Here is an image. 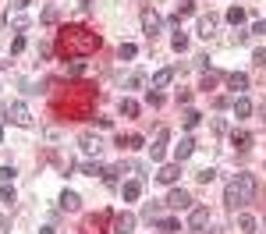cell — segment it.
<instances>
[{
  "mask_svg": "<svg viewBox=\"0 0 266 234\" xmlns=\"http://www.w3.org/2000/svg\"><path fill=\"white\" fill-rule=\"evenodd\" d=\"M142 82H145V78L135 71V75H128V82H124V85H128V89H142Z\"/></svg>",
  "mask_w": 266,
  "mask_h": 234,
  "instance_id": "f1b7e54d",
  "label": "cell"
},
{
  "mask_svg": "<svg viewBox=\"0 0 266 234\" xmlns=\"http://www.w3.org/2000/svg\"><path fill=\"white\" fill-rule=\"evenodd\" d=\"M82 149H85V153H93V156H99V153H103V142L93 139V135H82Z\"/></svg>",
  "mask_w": 266,
  "mask_h": 234,
  "instance_id": "e0dca14e",
  "label": "cell"
},
{
  "mask_svg": "<svg viewBox=\"0 0 266 234\" xmlns=\"http://www.w3.org/2000/svg\"><path fill=\"white\" fill-rule=\"evenodd\" d=\"M25 50V36H14L11 39V53H22Z\"/></svg>",
  "mask_w": 266,
  "mask_h": 234,
  "instance_id": "4dcf8cb0",
  "label": "cell"
},
{
  "mask_svg": "<svg viewBox=\"0 0 266 234\" xmlns=\"http://www.w3.org/2000/svg\"><path fill=\"white\" fill-rule=\"evenodd\" d=\"M248 114H252V103H248L245 96H238V99H234V117L242 121V117H248Z\"/></svg>",
  "mask_w": 266,
  "mask_h": 234,
  "instance_id": "d6986e66",
  "label": "cell"
},
{
  "mask_svg": "<svg viewBox=\"0 0 266 234\" xmlns=\"http://www.w3.org/2000/svg\"><path fill=\"white\" fill-rule=\"evenodd\" d=\"M82 174H93L96 178V174H103V170H99V164H82Z\"/></svg>",
  "mask_w": 266,
  "mask_h": 234,
  "instance_id": "d6a6232c",
  "label": "cell"
},
{
  "mask_svg": "<svg viewBox=\"0 0 266 234\" xmlns=\"http://www.w3.org/2000/svg\"><path fill=\"white\" fill-rule=\"evenodd\" d=\"M195 178L206 185V181H213V178H217V170H213V167H206V170H199V174H195Z\"/></svg>",
  "mask_w": 266,
  "mask_h": 234,
  "instance_id": "f546056e",
  "label": "cell"
},
{
  "mask_svg": "<svg viewBox=\"0 0 266 234\" xmlns=\"http://www.w3.org/2000/svg\"><path fill=\"white\" fill-rule=\"evenodd\" d=\"M224 18H227L234 28H238V25H245V11H242V7H227V14H224Z\"/></svg>",
  "mask_w": 266,
  "mask_h": 234,
  "instance_id": "ffe728a7",
  "label": "cell"
},
{
  "mask_svg": "<svg viewBox=\"0 0 266 234\" xmlns=\"http://www.w3.org/2000/svg\"><path fill=\"white\" fill-rule=\"evenodd\" d=\"M192 153H195V142H192V139H181V142L174 145V160H177V164H181V160H188Z\"/></svg>",
  "mask_w": 266,
  "mask_h": 234,
  "instance_id": "8fae6325",
  "label": "cell"
},
{
  "mask_svg": "<svg viewBox=\"0 0 266 234\" xmlns=\"http://www.w3.org/2000/svg\"><path fill=\"white\" fill-rule=\"evenodd\" d=\"M117 174H121V167H107V170H103V181H107V185H117Z\"/></svg>",
  "mask_w": 266,
  "mask_h": 234,
  "instance_id": "484cf974",
  "label": "cell"
},
{
  "mask_svg": "<svg viewBox=\"0 0 266 234\" xmlns=\"http://www.w3.org/2000/svg\"><path fill=\"white\" fill-rule=\"evenodd\" d=\"M0 139H4V124H0Z\"/></svg>",
  "mask_w": 266,
  "mask_h": 234,
  "instance_id": "b9f144b4",
  "label": "cell"
},
{
  "mask_svg": "<svg viewBox=\"0 0 266 234\" xmlns=\"http://www.w3.org/2000/svg\"><path fill=\"white\" fill-rule=\"evenodd\" d=\"M238 227H242V234H252V231H256V216L242 213V216H238Z\"/></svg>",
  "mask_w": 266,
  "mask_h": 234,
  "instance_id": "44dd1931",
  "label": "cell"
},
{
  "mask_svg": "<svg viewBox=\"0 0 266 234\" xmlns=\"http://www.w3.org/2000/svg\"><path fill=\"white\" fill-rule=\"evenodd\" d=\"M188 14H195V4H192V0H181V4H177V11H174V22L181 25V18H188Z\"/></svg>",
  "mask_w": 266,
  "mask_h": 234,
  "instance_id": "ac0fdd59",
  "label": "cell"
},
{
  "mask_svg": "<svg viewBox=\"0 0 266 234\" xmlns=\"http://www.w3.org/2000/svg\"><path fill=\"white\" fill-rule=\"evenodd\" d=\"M170 47H174L177 53H181V50H188V36H185V32H177V36L170 39Z\"/></svg>",
  "mask_w": 266,
  "mask_h": 234,
  "instance_id": "603a6c76",
  "label": "cell"
},
{
  "mask_svg": "<svg viewBox=\"0 0 266 234\" xmlns=\"http://www.w3.org/2000/svg\"><path fill=\"white\" fill-rule=\"evenodd\" d=\"M199 121H202V114H199V110H185V128H195Z\"/></svg>",
  "mask_w": 266,
  "mask_h": 234,
  "instance_id": "d4e9b609",
  "label": "cell"
},
{
  "mask_svg": "<svg viewBox=\"0 0 266 234\" xmlns=\"http://www.w3.org/2000/svg\"><path fill=\"white\" fill-rule=\"evenodd\" d=\"M206 220H210V210H206V206H195V210H192V220H188V224H192V231H199Z\"/></svg>",
  "mask_w": 266,
  "mask_h": 234,
  "instance_id": "2e32d148",
  "label": "cell"
},
{
  "mask_svg": "<svg viewBox=\"0 0 266 234\" xmlns=\"http://www.w3.org/2000/svg\"><path fill=\"white\" fill-rule=\"evenodd\" d=\"M99 47V36L96 32H89V28H61V50L68 53H75V57H85V53H93Z\"/></svg>",
  "mask_w": 266,
  "mask_h": 234,
  "instance_id": "6da1fadb",
  "label": "cell"
},
{
  "mask_svg": "<svg viewBox=\"0 0 266 234\" xmlns=\"http://www.w3.org/2000/svg\"><path fill=\"white\" fill-rule=\"evenodd\" d=\"M199 36H202V39H213V36H217V18H213V14L199 18Z\"/></svg>",
  "mask_w": 266,
  "mask_h": 234,
  "instance_id": "7c38bea8",
  "label": "cell"
},
{
  "mask_svg": "<svg viewBox=\"0 0 266 234\" xmlns=\"http://www.w3.org/2000/svg\"><path fill=\"white\" fill-rule=\"evenodd\" d=\"M4 114H7V121H11V124H18V128H32V114H28V107L22 103V99L7 103V107H4Z\"/></svg>",
  "mask_w": 266,
  "mask_h": 234,
  "instance_id": "3957f363",
  "label": "cell"
},
{
  "mask_svg": "<svg viewBox=\"0 0 266 234\" xmlns=\"http://www.w3.org/2000/svg\"><path fill=\"white\" fill-rule=\"evenodd\" d=\"M78 206H82V199L64 188V192H61V210H64V213H78Z\"/></svg>",
  "mask_w": 266,
  "mask_h": 234,
  "instance_id": "30bf717a",
  "label": "cell"
},
{
  "mask_svg": "<svg viewBox=\"0 0 266 234\" xmlns=\"http://www.w3.org/2000/svg\"><path fill=\"white\" fill-rule=\"evenodd\" d=\"M252 32H259V36H266V22H256V25H252Z\"/></svg>",
  "mask_w": 266,
  "mask_h": 234,
  "instance_id": "ab89813d",
  "label": "cell"
},
{
  "mask_svg": "<svg viewBox=\"0 0 266 234\" xmlns=\"http://www.w3.org/2000/svg\"><path fill=\"white\" fill-rule=\"evenodd\" d=\"M227 85H231L234 93H245V89H248V75H242V71H231V75H227Z\"/></svg>",
  "mask_w": 266,
  "mask_h": 234,
  "instance_id": "9a60e30c",
  "label": "cell"
},
{
  "mask_svg": "<svg viewBox=\"0 0 266 234\" xmlns=\"http://www.w3.org/2000/svg\"><path fill=\"white\" fill-rule=\"evenodd\" d=\"M0 202H4V206H14V188H0Z\"/></svg>",
  "mask_w": 266,
  "mask_h": 234,
  "instance_id": "4316f807",
  "label": "cell"
},
{
  "mask_svg": "<svg viewBox=\"0 0 266 234\" xmlns=\"http://www.w3.org/2000/svg\"><path fill=\"white\" fill-rule=\"evenodd\" d=\"M160 224V231H164V234H174L177 227H181V224H177V220H156Z\"/></svg>",
  "mask_w": 266,
  "mask_h": 234,
  "instance_id": "83f0119b",
  "label": "cell"
},
{
  "mask_svg": "<svg viewBox=\"0 0 266 234\" xmlns=\"http://www.w3.org/2000/svg\"><path fill=\"white\" fill-rule=\"evenodd\" d=\"M135 53H139V47H135V43H121V61H131Z\"/></svg>",
  "mask_w": 266,
  "mask_h": 234,
  "instance_id": "cb8c5ba5",
  "label": "cell"
},
{
  "mask_svg": "<svg viewBox=\"0 0 266 234\" xmlns=\"http://www.w3.org/2000/svg\"><path fill=\"white\" fill-rule=\"evenodd\" d=\"M167 142H170V131H167V128H160V131H156V139H153V145H149L153 164H160V160L167 156Z\"/></svg>",
  "mask_w": 266,
  "mask_h": 234,
  "instance_id": "277c9868",
  "label": "cell"
},
{
  "mask_svg": "<svg viewBox=\"0 0 266 234\" xmlns=\"http://www.w3.org/2000/svg\"><path fill=\"white\" fill-rule=\"evenodd\" d=\"M114 234H135V216L131 213H117L114 216Z\"/></svg>",
  "mask_w": 266,
  "mask_h": 234,
  "instance_id": "5b68a950",
  "label": "cell"
},
{
  "mask_svg": "<svg viewBox=\"0 0 266 234\" xmlns=\"http://www.w3.org/2000/svg\"><path fill=\"white\" fill-rule=\"evenodd\" d=\"M43 22L53 25V22H57V11H53V7H47V11H43Z\"/></svg>",
  "mask_w": 266,
  "mask_h": 234,
  "instance_id": "836d02e7",
  "label": "cell"
},
{
  "mask_svg": "<svg viewBox=\"0 0 266 234\" xmlns=\"http://www.w3.org/2000/svg\"><path fill=\"white\" fill-rule=\"evenodd\" d=\"M231 145H234L238 153L252 149V135H248V131H234V135H231Z\"/></svg>",
  "mask_w": 266,
  "mask_h": 234,
  "instance_id": "4fadbf2b",
  "label": "cell"
},
{
  "mask_svg": "<svg viewBox=\"0 0 266 234\" xmlns=\"http://www.w3.org/2000/svg\"><path fill=\"white\" fill-rule=\"evenodd\" d=\"M213 85H217V75H206V78H202V89H206V93H210Z\"/></svg>",
  "mask_w": 266,
  "mask_h": 234,
  "instance_id": "d590c367",
  "label": "cell"
},
{
  "mask_svg": "<svg viewBox=\"0 0 266 234\" xmlns=\"http://www.w3.org/2000/svg\"><path fill=\"white\" fill-rule=\"evenodd\" d=\"M28 4H32V0H14V4H11V7H14V11H25Z\"/></svg>",
  "mask_w": 266,
  "mask_h": 234,
  "instance_id": "f35d334b",
  "label": "cell"
},
{
  "mask_svg": "<svg viewBox=\"0 0 266 234\" xmlns=\"http://www.w3.org/2000/svg\"><path fill=\"white\" fill-rule=\"evenodd\" d=\"M252 61H256V64H266V50H256V53H252Z\"/></svg>",
  "mask_w": 266,
  "mask_h": 234,
  "instance_id": "74e56055",
  "label": "cell"
},
{
  "mask_svg": "<svg viewBox=\"0 0 266 234\" xmlns=\"http://www.w3.org/2000/svg\"><path fill=\"white\" fill-rule=\"evenodd\" d=\"M167 206H170V210H188V206H192V199H188L185 188H174V192L167 195Z\"/></svg>",
  "mask_w": 266,
  "mask_h": 234,
  "instance_id": "52a82bcc",
  "label": "cell"
},
{
  "mask_svg": "<svg viewBox=\"0 0 266 234\" xmlns=\"http://www.w3.org/2000/svg\"><path fill=\"white\" fill-rule=\"evenodd\" d=\"M170 82H174V68H164V71L153 75V89H167Z\"/></svg>",
  "mask_w": 266,
  "mask_h": 234,
  "instance_id": "5bb4252c",
  "label": "cell"
},
{
  "mask_svg": "<svg viewBox=\"0 0 266 234\" xmlns=\"http://www.w3.org/2000/svg\"><path fill=\"white\" fill-rule=\"evenodd\" d=\"M82 71H85V61H75V64L68 68V75H82Z\"/></svg>",
  "mask_w": 266,
  "mask_h": 234,
  "instance_id": "e575fe53",
  "label": "cell"
},
{
  "mask_svg": "<svg viewBox=\"0 0 266 234\" xmlns=\"http://www.w3.org/2000/svg\"><path fill=\"white\" fill-rule=\"evenodd\" d=\"M0 181H14V167H7V164L0 167Z\"/></svg>",
  "mask_w": 266,
  "mask_h": 234,
  "instance_id": "1f68e13d",
  "label": "cell"
},
{
  "mask_svg": "<svg viewBox=\"0 0 266 234\" xmlns=\"http://www.w3.org/2000/svg\"><path fill=\"white\" fill-rule=\"evenodd\" d=\"M142 28H145V36L153 39V36L160 32V14H156V11H142Z\"/></svg>",
  "mask_w": 266,
  "mask_h": 234,
  "instance_id": "ba28073f",
  "label": "cell"
},
{
  "mask_svg": "<svg viewBox=\"0 0 266 234\" xmlns=\"http://www.w3.org/2000/svg\"><path fill=\"white\" fill-rule=\"evenodd\" d=\"M0 234H11V220L7 216H0Z\"/></svg>",
  "mask_w": 266,
  "mask_h": 234,
  "instance_id": "8d00e7d4",
  "label": "cell"
},
{
  "mask_svg": "<svg viewBox=\"0 0 266 234\" xmlns=\"http://www.w3.org/2000/svg\"><path fill=\"white\" fill-rule=\"evenodd\" d=\"M121 114L124 117H139V103L135 99H121Z\"/></svg>",
  "mask_w": 266,
  "mask_h": 234,
  "instance_id": "7402d4cb",
  "label": "cell"
},
{
  "mask_svg": "<svg viewBox=\"0 0 266 234\" xmlns=\"http://www.w3.org/2000/svg\"><path fill=\"white\" fill-rule=\"evenodd\" d=\"M139 195H142V178H131V181L121 185V199H124V202H135Z\"/></svg>",
  "mask_w": 266,
  "mask_h": 234,
  "instance_id": "8992f818",
  "label": "cell"
},
{
  "mask_svg": "<svg viewBox=\"0 0 266 234\" xmlns=\"http://www.w3.org/2000/svg\"><path fill=\"white\" fill-rule=\"evenodd\" d=\"M252 195H256V178H252L248 170H242L238 178L224 188V202H227L231 210H238V206H245V202H252Z\"/></svg>",
  "mask_w": 266,
  "mask_h": 234,
  "instance_id": "7a4b0ae2",
  "label": "cell"
},
{
  "mask_svg": "<svg viewBox=\"0 0 266 234\" xmlns=\"http://www.w3.org/2000/svg\"><path fill=\"white\" fill-rule=\"evenodd\" d=\"M177 178H181V167H177V164H164L160 174H156V181H164V185H174Z\"/></svg>",
  "mask_w": 266,
  "mask_h": 234,
  "instance_id": "9c48e42d",
  "label": "cell"
},
{
  "mask_svg": "<svg viewBox=\"0 0 266 234\" xmlns=\"http://www.w3.org/2000/svg\"><path fill=\"white\" fill-rule=\"evenodd\" d=\"M39 234H53V227H39Z\"/></svg>",
  "mask_w": 266,
  "mask_h": 234,
  "instance_id": "60d3db41",
  "label": "cell"
}]
</instances>
